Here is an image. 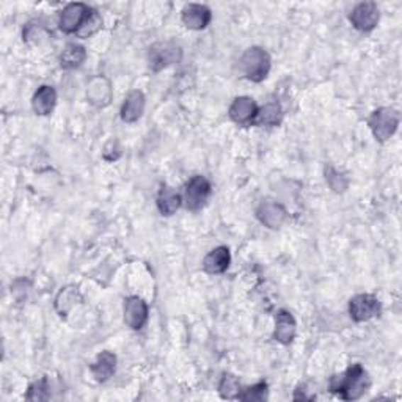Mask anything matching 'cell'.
I'll return each mask as SVG.
<instances>
[{
  "instance_id": "ffe728a7",
  "label": "cell",
  "mask_w": 402,
  "mask_h": 402,
  "mask_svg": "<svg viewBox=\"0 0 402 402\" xmlns=\"http://www.w3.org/2000/svg\"><path fill=\"white\" fill-rule=\"evenodd\" d=\"M283 120V111L279 102H267L266 106L258 108L255 126H279Z\"/></svg>"
},
{
  "instance_id": "277c9868",
  "label": "cell",
  "mask_w": 402,
  "mask_h": 402,
  "mask_svg": "<svg viewBox=\"0 0 402 402\" xmlns=\"http://www.w3.org/2000/svg\"><path fill=\"white\" fill-rule=\"evenodd\" d=\"M211 196V184L204 177H194L184 187V195H182V203L184 206L196 213V211L203 209Z\"/></svg>"
},
{
  "instance_id": "484cf974",
  "label": "cell",
  "mask_w": 402,
  "mask_h": 402,
  "mask_svg": "<svg viewBox=\"0 0 402 402\" xmlns=\"http://www.w3.org/2000/svg\"><path fill=\"white\" fill-rule=\"evenodd\" d=\"M27 399L30 401H46L49 399V386H48V380L41 379L38 382H35L30 385L27 393Z\"/></svg>"
},
{
  "instance_id": "7a4b0ae2",
  "label": "cell",
  "mask_w": 402,
  "mask_h": 402,
  "mask_svg": "<svg viewBox=\"0 0 402 402\" xmlns=\"http://www.w3.org/2000/svg\"><path fill=\"white\" fill-rule=\"evenodd\" d=\"M240 71L252 82H262L270 71V57L264 49L248 48L240 57Z\"/></svg>"
},
{
  "instance_id": "3957f363",
  "label": "cell",
  "mask_w": 402,
  "mask_h": 402,
  "mask_svg": "<svg viewBox=\"0 0 402 402\" xmlns=\"http://www.w3.org/2000/svg\"><path fill=\"white\" fill-rule=\"evenodd\" d=\"M368 124L372 135L376 137V140L385 143L396 133L399 124V113L391 107H380L376 112H372Z\"/></svg>"
},
{
  "instance_id": "cb8c5ba5",
  "label": "cell",
  "mask_w": 402,
  "mask_h": 402,
  "mask_svg": "<svg viewBox=\"0 0 402 402\" xmlns=\"http://www.w3.org/2000/svg\"><path fill=\"white\" fill-rule=\"evenodd\" d=\"M240 384L236 376L233 374H225L218 385V393L223 399H238L240 393Z\"/></svg>"
},
{
  "instance_id": "603a6c76",
  "label": "cell",
  "mask_w": 402,
  "mask_h": 402,
  "mask_svg": "<svg viewBox=\"0 0 402 402\" xmlns=\"http://www.w3.org/2000/svg\"><path fill=\"white\" fill-rule=\"evenodd\" d=\"M101 27L102 18L99 16V13L96 10H90L89 16L85 18L82 26H80L79 30L76 32V36H79V38H90V36L101 30Z\"/></svg>"
},
{
  "instance_id": "5b68a950",
  "label": "cell",
  "mask_w": 402,
  "mask_h": 402,
  "mask_svg": "<svg viewBox=\"0 0 402 402\" xmlns=\"http://www.w3.org/2000/svg\"><path fill=\"white\" fill-rule=\"evenodd\" d=\"M382 306H380L379 298L371 294H358L350 298L349 302V314L355 323H367L377 318Z\"/></svg>"
},
{
  "instance_id": "30bf717a",
  "label": "cell",
  "mask_w": 402,
  "mask_h": 402,
  "mask_svg": "<svg viewBox=\"0 0 402 402\" xmlns=\"http://www.w3.org/2000/svg\"><path fill=\"white\" fill-rule=\"evenodd\" d=\"M86 98L94 107H107L112 101V86L104 76H94L86 85Z\"/></svg>"
},
{
  "instance_id": "5bb4252c",
  "label": "cell",
  "mask_w": 402,
  "mask_h": 402,
  "mask_svg": "<svg viewBox=\"0 0 402 402\" xmlns=\"http://www.w3.org/2000/svg\"><path fill=\"white\" fill-rule=\"evenodd\" d=\"M297 323L292 314L286 310H280L275 318V332L274 338L281 345H289L296 338Z\"/></svg>"
},
{
  "instance_id": "9a60e30c",
  "label": "cell",
  "mask_w": 402,
  "mask_h": 402,
  "mask_svg": "<svg viewBox=\"0 0 402 402\" xmlns=\"http://www.w3.org/2000/svg\"><path fill=\"white\" fill-rule=\"evenodd\" d=\"M231 255L226 247H217L211 250L203 259V270L209 275L223 274L230 267Z\"/></svg>"
},
{
  "instance_id": "4316f807",
  "label": "cell",
  "mask_w": 402,
  "mask_h": 402,
  "mask_svg": "<svg viewBox=\"0 0 402 402\" xmlns=\"http://www.w3.org/2000/svg\"><path fill=\"white\" fill-rule=\"evenodd\" d=\"M325 174H327L325 178L328 181V184H330V187L335 190V192H342V190L347 187V179L342 177V174L336 172L335 168H328Z\"/></svg>"
},
{
  "instance_id": "44dd1931",
  "label": "cell",
  "mask_w": 402,
  "mask_h": 402,
  "mask_svg": "<svg viewBox=\"0 0 402 402\" xmlns=\"http://www.w3.org/2000/svg\"><path fill=\"white\" fill-rule=\"evenodd\" d=\"M85 58H86L85 48L76 45V43H71V45L65 48L63 54L60 57V63L65 69H74L85 62Z\"/></svg>"
},
{
  "instance_id": "ba28073f",
  "label": "cell",
  "mask_w": 402,
  "mask_h": 402,
  "mask_svg": "<svg viewBox=\"0 0 402 402\" xmlns=\"http://www.w3.org/2000/svg\"><path fill=\"white\" fill-rule=\"evenodd\" d=\"M148 320V305L143 298L133 296L124 301V323L133 330H140V328Z\"/></svg>"
},
{
  "instance_id": "9c48e42d",
  "label": "cell",
  "mask_w": 402,
  "mask_h": 402,
  "mask_svg": "<svg viewBox=\"0 0 402 402\" xmlns=\"http://www.w3.org/2000/svg\"><path fill=\"white\" fill-rule=\"evenodd\" d=\"M91 9H89L85 4H69L63 9L60 16V28L65 33H76L79 27L82 26L85 18L89 16Z\"/></svg>"
},
{
  "instance_id": "7c38bea8",
  "label": "cell",
  "mask_w": 402,
  "mask_h": 402,
  "mask_svg": "<svg viewBox=\"0 0 402 402\" xmlns=\"http://www.w3.org/2000/svg\"><path fill=\"white\" fill-rule=\"evenodd\" d=\"M257 217L262 225L267 226V228L277 230V228H280L284 222H286L288 213L280 203L264 201V203H261L259 208L257 209Z\"/></svg>"
},
{
  "instance_id": "4fadbf2b",
  "label": "cell",
  "mask_w": 402,
  "mask_h": 402,
  "mask_svg": "<svg viewBox=\"0 0 402 402\" xmlns=\"http://www.w3.org/2000/svg\"><path fill=\"white\" fill-rule=\"evenodd\" d=\"M182 23L186 27L192 28V30H203L204 27H208L211 19H213V14L208 6L200 5V4H189L182 10Z\"/></svg>"
},
{
  "instance_id": "6da1fadb",
  "label": "cell",
  "mask_w": 402,
  "mask_h": 402,
  "mask_svg": "<svg viewBox=\"0 0 402 402\" xmlns=\"http://www.w3.org/2000/svg\"><path fill=\"white\" fill-rule=\"evenodd\" d=\"M368 372L362 364H352L342 374L330 379V391L340 394L345 401H355L362 398L369 389Z\"/></svg>"
},
{
  "instance_id": "52a82bcc",
  "label": "cell",
  "mask_w": 402,
  "mask_h": 402,
  "mask_svg": "<svg viewBox=\"0 0 402 402\" xmlns=\"http://www.w3.org/2000/svg\"><path fill=\"white\" fill-rule=\"evenodd\" d=\"M349 21L352 26L360 32H371L374 30L379 23V9L376 4L363 2L358 4L349 16Z\"/></svg>"
},
{
  "instance_id": "d6986e66",
  "label": "cell",
  "mask_w": 402,
  "mask_h": 402,
  "mask_svg": "<svg viewBox=\"0 0 402 402\" xmlns=\"http://www.w3.org/2000/svg\"><path fill=\"white\" fill-rule=\"evenodd\" d=\"M182 204V196L168 186H162L157 194V208L160 214L170 217L177 214V211L181 208Z\"/></svg>"
},
{
  "instance_id": "2e32d148",
  "label": "cell",
  "mask_w": 402,
  "mask_h": 402,
  "mask_svg": "<svg viewBox=\"0 0 402 402\" xmlns=\"http://www.w3.org/2000/svg\"><path fill=\"white\" fill-rule=\"evenodd\" d=\"M145 112V94L138 90L130 91L121 107V120L135 123Z\"/></svg>"
},
{
  "instance_id": "d4e9b609",
  "label": "cell",
  "mask_w": 402,
  "mask_h": 402,
  "mask_svg": "<svg viewBox=\"0 0 402 402\" xmlns=\"http://www.w3.org/2000/svg\"><path fill=\"white\" fill-rule=\"evenodd\" d=\"M267 384L259 382L253 386H248L245 390H240L239 398L240 401L247 402H255V401H266L267 399Z\"/></svg>"
},
{
  "instance_id": "e0dca14e",
  "label": "cell",
  "mask_w": 402,
  "mask_h": 402,
  "mask_svg": "<svg viewBox=\"0 0 402 402\" xmlns=\"http://www.w3.org/2000/svg\"><path fill=\"white\" fill-rule=\"evenodd\" d=\"M57 104V91L49 85L40 86L36 93L33 94L32 99V107L36 115L46 116L50 115Z\"/></svg>"
},
{
  "instance_id": "7402d4cb",
  "label": "cell",
  "mask_w": 402,
  "mask_h": 402,
  "mask_svg": "<svg viewBox=\"0 0 402 402\" xmlns=\"http://www.w3.org/2000/svg\"><path fill=\"white\" fill-rule=\"evenodd\" d=\"M79 298V291L74 286H68L58 292L55 298V308L60 313V316H67V314L74 308L76 301Z\"/></svg>"
},
{
  "instance_id": "8fae6325",
  "label": "cell",
  "mask_w": 402,
  "mask_h": 402,
  "mask_svg": "<svg viewBox=\"0 0 402 402\" xmlns=\"http://www.w3.org/2000/svg\"><path fill=\"white\" fill-rule=\"evenodd\" d=\"M228 113L233 121L242 124V126H247V124H253L255 118H257L258 106L252 98L240 96L233 101Z\"/></svg>"
},
{
  "instance_id": "ac0fdd59",
  "label": "cell",
  "mask_w": 402,
  "mask_h": 402,
  "mask_svg": "<svg viewBox=\"0 0 402 402\" xmlns=\"http://www.w3.org/2000/svg\"><path fill=\"white\" fill-rule=\"evenodd\" d=\"M93 377L98 380V382H106V380L111 379L115 374L116 369V357L115 354L104 350L98 355L96 360L90 367Z\"/></svg>"
},
{
  "instance_id": "8992f818",
  "label": "cell",
  "mask_w": 402,
  "mask_h": 402,
  "mask_svg": "<svg viewBox=\"0 0 402 402\" xmlns=\"http://www.w3.org/2000/svg\"><path fill=\"white\" fill-rule=\"evenodd\" d=\"M182 50L174 43H157L150 49V67L152 71H160L181 60Z\"/></svg>"
}]
</instances>
